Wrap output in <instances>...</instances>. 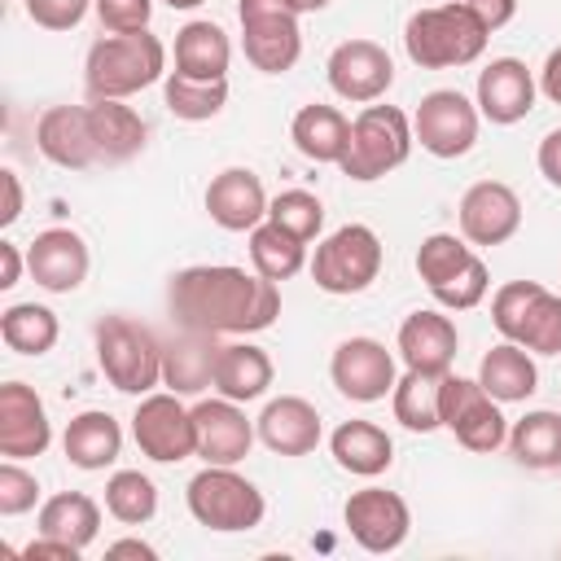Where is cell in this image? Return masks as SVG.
Masks as SVG:
<instances>
[{
    "mask_svg": "<svg viewBox=\"0 0 561 561\" xmlns=\"http://www.w3.org/2000/svg\"><path fill=\"white\" fill-rule=\"evenodd\" d=\"M35 145L53 167H66V171H83V167L101 162L92 123H88V105H48L35 123Z\"/></svg>",
    "mask_w": 561,
    "mask_h": 561,
    "instance_id": "44dd1931",
    "label": "cell"
},
{
    "mask_svg": "<svg viewBox=\"0 0 561 561\" xmlns=\"http://www.w3.org/2000/svg\"><path fill=\"white\" fill-rule=\"evenodd\" d=\"M342 522L351 530V539L364 548V552H394L408 530H412V513H408V500L386 491V486H364V491H351V500L342 504Z\"/></svg>",
    "mask_w": 561,
    "mask_h": 561,
    "instance_id": "4fadbf2b",
    "label": "cell"
},
{
    "mask_svg": "<svg viewBox=\"0 0 561 561\" xmlns=\"http://www.w3.org/2000/svg\"><path fill=\"white\" fill-rule=\"evenodd\" d=\"M486 26L469 13L465 0H447V4H430L416 9L403 26V48L421 70H451V66H469L482 57L486 48Z\"/></svg>",
    "mask_w": 561,
    "mask_h": 561,
    "instance_id": "7a4b0ae2",
    "label": "cell"
},
{
    "mask_svg": "<svg viewBox=\"0 0 561 561\" xmlns=\"http://www.w3.org/2000/svg\"><path fill=\"white\" fill-rule=\"evenodd\" d=\"M0 337L18 355H48L61 337V324L44 302H13L0 316Z\"/></svg>",
    "mask_w": 561,
    "mask_h": 561,
    "instance_id": "e575fe53",
    "label": "cell"
},
{
    "mask_svg": "<svg viewBox=\"0 0 561 561\" xmlns=\"http://www.w3.org/2000/svg\"><path fill=\"white\" fill-rule=\"evenodd\" d=\"M0 184H4V210H0V224L9 228V224L22 215V184H18V171H0Z\"/></svg>",
    "mask_w": 561,
    "mask_h": 561,
    "instance_id": "816d5d0a",
    "label": "cell"
},
{
    "mask_svg": "<svg viewBox=\"0 0 561 561\" xmlns=\"http://www.w3.org/2000/svg\"><path fill=\"white\" fill-rule=\"evenodd\" d=\"M469 259H473V245H469L465 237H456V232H430V237L421 241V250H416V276H421L430 289H438V285L451 280Z\"/></svg>",
    "mask_w": 561,
    "mask_h": 561,
    "instance_id": "f35d334b",
    "label": "cell"
},
{
    "mask_svg": "<svg viewBox=\"0 0 561 561\" xmlns=\"http://www.w3.org/2000/svg\"><path fill=\"white\" fill-rule=\"evenodd\" d=\"M294 13H320V9H329L333 0H285Z\"/></svg>",
    "mask_w": 561,
    "mask_h": 561,
    "instance_id": "11a10c76",
    "label": "cell"
},
{
    "mask_svg": "<svg viewBox=\"0 0 561 561\" xmlns=\"http://www.w3.org/2000/svg\"><path fill=\"white\" fill-rule=\"evenodd\" d=\"M381 272V237L368 224H342L311 254V280L324 294H364Z\"/></svg>",
    "mask_w": 561,
    "mask_h": 561,
    "instance_id": "ba28073f",
    "label": "cell"
},
{
    "mask_svg": "<svg viewBox=\"0 0 561 561\" xmlns=\"http://www.w3.org/2000/svg\"><path fill=\"white\" fill-rule=\"evenodd\" d=\"M259 438L276 456H311L320 447V412L302 394H280L267 399V408L254 421Z\"/></svg>",
    "mask_w": 561,
    "mask_h": 561,
    "instance_id": "603a6c76",
    "label": "cell"
},
{
    "mask_svg": "<svg viewBox=\"0 0 561 561\" xmlns=\"http://www.w3.org/2000/svg\"><path fill=\"white\" fill-rule=\"evenodd\" d=\"M469 4V13L486 26V31H500V26H508L513 18H517V0H465Z\"/></svg>",
    "mask_w": 561,
    "mask_h": 561,
    "instance_id": "7dc6e473",
    "label": "cell"
},
{
    "mask_svg": "<svg viewBox=\"0 0 561 561\" xmlns=\"http://www.w3.org/2000/svg\"><path fill=\"white\" fill-rule=\"evenodd\" d=\"M26 267H31V276H35L39 289H48V294H75L88 280L92 254H88V241L75 228H44L26 245Z\"/></svg>",
    "mask_w": 561,
    "mask_h": 561,
    "instance_id": "ac0fdd59",
    "label": "cell"
},
{
    "mask_svg": "<svg viewBox=\"0 0 561 561\" xmlns=\"http://www.w3.org/2000/svg\"><path fill=\"white\" fill-rule=\"evenodd\" d=\"M289 140L294 149L307 158V162H337L346 153V140H351V118L337 110V105H302L289 123Z\"/></svg>",
    "mask_w": 561,
    "mask_h": 561,
    "instance_id": "83f0119b",
    "label": "cell"
},
{
    "mask_svg": "<svg viewBox=\"0 0 561 561\" xmlns=\"http://www.w3.org/2000/svg\"><path fill=\"white\" fill-rule=\"evenodd\" d=\"M486 289H491V272H486V263L473 254L451 280H443V285L430 289V294H434V302L447 307V311H469V307H478V302L486 298Z\"/></svg>",
    "mask_w": 561,
    "mask_h": 561,
    "instance_id": "7bdbcfd3",
    "label": "cell"
},
{
    "mask_svg": "<svg viewBox=\"0 0 561 561\" xmlns=\"http://www.w3.org/2000/svg\"><path fill=\"white\" fill-rule=\"evenodd\" d=\"M324 75H329V88L342 96V101H355V105H373L390 92L394 83V61L390 53L377 44V39H342L329 61H324Z\"/></svg>",
    "mask_w": 561,
    "mask_h": 561,
    "instance_id": "7c38bea8",
    "label": "cell"
},
{
    "mask_svg": "<svg viewBox=\"0 0 561 561\" xmlns=\"http://www.w3.org/2000/svg\"><path fill=\"white\" fill-rule=\"evenodd\" d=\"M539 92H543L552 105H561V48H552V53L543 57V66H539Z\"/></svg>",
    "mask_w": 561,
    "mask_h": 561,
    "instance_id": "f907efd6",
    "label": "cell"
},
{
    "mask_svg": "<svg viewBox=\"0 0 561 561\" xmlns=\"http://www.w3.org/2000/svg\"><path fill=\"white\" fill-rule=\"evenodd\" d=\"M329 451H333L337 469H346L355 478H377L394 460L390 434L381 425H373V421H342L333 430V438H329Z\"/></svg>",
    "mask_w": 561,
    "mask_h": 561,
    "instance_id": "f546056e",
    "label": "cell"
},
{
    "mask_svg": "<svg viewBox=\"0 0 561 561\" xmlns=\"http://www.w3.org/2000/svg\"><path fill=\"white\" fill-rule=\"evenodd\" d=\"M105 513L123 526H145L158 513V486L140 469H118L105 482Z\"/></svg>",
    "mask_w": 561,
    "mask_h": 561,
    "instance_id": "74e56055",
    "label": "cell"
},
{
    "mask_svg": "<svg viewBox=\"0 0 561 561\" xmlns=\"http://www.w3.org/2000/svg\"><path fill=\"white\" fill-rule=\"evenodd\" d=\"M88 123H92V140H96L101 162H127L145 149V136H149L145 118L114 96H96L88 105Z\"/></svg>",
    "mask_w": 561,
    "mask_h": 561,
    "instance_id": "d4e9b609",
    "label": "cell"
},
{
    "mask_svg": "<svg viewBox=\"0 0 561 561\" xmlns=\"http://www.w3.org/2000/svg\"><path fill=\"white\" fill-rule=\"evenodd\" d=\"M96 530H101V504L83 491H57L39 504V535L88 548L96 539Z\"/></svg>",
    "mask_w": 561,
    "mask_h": 561,
    "instance_id": "1f68e13d",
    "label": "cell"
},
{
    "mask_svg": "<svg viewBox=\"0 0 561 561\" xmlns=\"http://www.w3.org/2000/svg\"><path fill=\"white\" fill-rule=\"evenodd\" d=\"M167 9H197V4H206V0H162Z\"/></svg>",
    "mask_w": 561,
    "mask_h": 561,
    "instance_id": "9f6ffc18",
    "label": "cell"
},
{
    "mask_svg": "<svg viewBox=\"0 0 561 561\" xmlns=\"http://www.w3.org/2000/svg\"><path fill=\"white\" fill-rule=\"evenodd\" d=\"M105 552H110V557H140V561H153V557H158V548L145 543V539H118V543H110Z\"/></svg>",
    "mask_w": 561,
    "mask_h": 561,
    "instance_id": "db71d44e",
    "label": "cell"
},
{
    "mask_svg": "<svg viewBox=\"0 0 561 561\" xmlns=\"http://www.w3.org/2000/svg\"><path fill=\"white\" fill-rule=\"evenodd\" d=\"M508 451L526 469H561V412H526L508 425Z\"/></svg>",
    "mask_w": 561,
    "mask_h": 561,
    "instance_id": "d6a6232c",
    "label": "cell"
},
{
    "mask_svg": "<svg viewBox=\"0 0 561 561\" xmlns=\"http://www.w3.org/2000/svg\"><path fill=\"white\" fill-rule=\"evenodd\" d=\"M61 451L75 469H88V473L110 469L123 451V430L110 412H79L61 434Z\"/></svg>",
    "mask_w": 561,
    "mask_h": 561,
    "instance_id": "f1b7e54d",
    "label": "cell"
},
{
    "mask_svg": "<svg viewBox=\"0 0 561 561\" xmlns=\"http://www.w3.org/2000/svg\"><path fill=\"white\" fill-rule=\"evenodd\" d=\"M329 377H333L337 394H346L351 403H377L399 381L394 355L377 337H346V342H337V351L329 359Z\"/></svg>",
    "mask_w": 561,
    "mask_h": 561,
    "instance_id": "5bb4252c",
    "label": "cell"
},
{
    "mask_svg": "<svg viewBox=\"0 0 561 561\" xmlns=\"http://www.w3.org/2000/svg\"><path fill=\"white\" fill-rule=\"evenodd\" d=\"M96 364L123 394H149L162 386V337L131 316L96 320Z\"/></svg>",
    "mask_w": 561,
    "mask_h": 561,
    "instance_id": "277c9868",
    "label": "cell"
},
{
    "mask_svg": "<svg viewBox=\"0 0 561 561\" xmlns=\"http://www.w3.org/2000/svg\"><path fill=\"white\" fill-rule=\"evenodd\" d=\"M215 359H219L215 333L180 329L175 337L162 342V386L175 394H202L206 386H215Z\"/></svg>",
    "mask_w": 561,
    "mask_h": 561,
    "instance_id": "cb8c5ba5",
    "label": "cell"
},
{
    "mask_svg": "<svg viewBox=\"0 0 561 561\" xmlns=\"http://www.w3.org/2000/svg\"><path fill=\"white\" fill-rule=\"evenodd\" d=\"M478 381H482V390H486L491 399H500V403H526V399L539 390V368H535V359H530L526 346H517V342L504 337L500 346H491V351L482 355Z\"/></svg>",
    "mask_w": 561,
    "mask_h": 561,
    "instance_id": "4316f807",
    "label": "cell"
},
{
    "mask_svg": "<svg viewBox=\"0 0 561 561\" xmlns=\"http://www.w3.org/2000/svg\"><path fill=\"white\" fill-rule=\"evenodd\" d=\"M92 9L110 35L149 31V18H153V0H92Z\"/></svg>",
    "mask_w": 561,
    "mask_h": 561,
    "instance_id": "f6af8a7d",
    "label": "cell"
},
{
    "mask_svg": "<svg viewBox=\"0 0 561 561\" xmlns=\"http://www.w3.org/2000/svg\"><path fill=\"white\" fill-rule=\"evenodd\" d=\"M272 355L254 342H224L219 346V359H215V390L224 399H237V403H250L259 394H267L272 386Z\"/></svg>",
    "mask_w": 561,
    "mask_h": 561,
    "instance_id": "484cf974",
    "label": "cell"
},
{
    "mask_svg": "<svg viewBox=\"0 0 561 561\" xmlns=\"http://www.w3.org/2000/svg\"><path fill=\"white\" fill-rule=\"evenodd\" d=\"M22 557H26V561H35V557H57V561H79V557H83V548H75V543H66V539H53V535H39V539H31V543L22 548Z\"/></svg>",
    "mask_w": 561,
    "mask_h": 561,
    "instance_id": "681fc988",
    "label": "cell"
},
{
    "mask_svg": "<svg viewBox=\"0 0 561 561\" xmlns=\"http://www.w3.org/2000/svg\"><path fill=\"white\" fill-rule=\"evenodd\" d=\"M184 500H188L193 522L206 530H219V535L254 530L267 513L263 491L250 478H241L232 465H206L202 473H193Z\"/></svg>",
    "mask_w": 561,
    "mask_h": 561,
    "instance_id": "8992f818",
    "label": "cell"
},
{
    "mask_svg": "<svg viewBox=\"0 0 561 561\" xmlns=\"http://www.w3.org/2000/svg\"><path fill=\"white\" fill-rule=\"evenodd\" d=\"M162 75H167V48L149 31L105 35L88 48V61H83V83H88L92 101L96 96L127 101V96L145 92L149 83H158Z\"/></svg>",
    "mask_w": 561,
    "mask_h": 561,
    "instance_id": "3957f363",
    "label": "cell"
},
{
    "mask_svg": "<svg viewBox=\"0 0 561 561\" xmlns=\"http://www.w3.org/2000/svg\"><path fill=\"white\" fill-rule=\"evenodd\" d=\"M193 430H197V456L206 465H241L254 447V421L241 412L237 399H202L193 403Z\"/></svg>",
    "mask_w": 561,
    "mask_h": 561,
    "instance_id": "e0dca14e",
    "label": "cell"
},
{
    "mask_svg": "<svg viewBox=\"0 0 561 561\" xmlns=\"http://www.w3.org/2000/svg\"><path fill=\"white\" fill-rule=\"evenodd\" d=\"M539 294H543L539 280H508V285L495 289V298H491V324L500 329V337L517 342V333H522V324H526V316H530V307H535Z\"/></svg>",
    "mask_w": 561,
    "mask_h": 561,
    "instance_id": "b9f144b4",
    "label": "cell"
},
{
    "mask_svg": "<svg viewBox=\"0 0 561 561\" xmlns=\"http://www.w3.org/2000/svg\"><path fill=\"white\" fill-rule=\"evenodd\" d=\"M92 0H26V18L44 31H70L88 18Z\"/></svg>",
    "mask_w": 561,
    "mask_h": 561,
    "instance_id": "bcb514c9",
    "label": "cell"
},
{
    "mask_svg": "<svg viewBox=\"0 0 561 561\" xmlns=\"http://www.w3.org/2000/svg\"><path fill=\"white\" fill-rule=\"evenodd\" d=\"M245 61L263 75H285L302 57L298 13L285 0H237Z\"/></svg>",
    "mask_w": 561,
    "mask_h": 561,
    "instance_id": "9c48e42d",
    "label": "cell"
},
{
    "mask_svg": "<svg viewBox=\"0 0 561 561\" xmlns=\"http://www.w3.org/2000/svg\"><path fill=\"white\" fill-rule=\"evenodd\" d=\"M522 228V197L504 180H478L460 197V237L469 245H504Z\"/></svg>",
    "mask_w": 561,
    "mask_h": 561,
    "instance_id": "9a60e30c",
    "label": "cell"
},
{
    "mask_svg": "<svg viewBox=\"0 0 561 561\" xmlns=\"http://www.w3.org/2000/svg\"><path fill=\"white\" fill-rule=\"evenodd\" d=\"M539 175L561 188V127H552L543 140H539Z\"/></svg>",
    "mask_w": 561,
    "mask_h": 561,
    "instance_id": "c3c4849f",
    "label": "cell"
},
{
    "mask_svg": "<svg viewBox=\"0 0 561 561\" xmlns=\"http://www.w3.org/2000/svg\"><path fill=\"white\" fill-rule=\"evenodd\" d=\"M232 39L219 22H184L175 31V70L188 79H228Z\"/></svg>",
    "mask_w": 561,
    "mask_h": 561,
    "instance_id": "4dcf8cb0",
    "label": "cell"
},
{
    "mask_svg": "<svg viewBox=\"0 0 561 561\" xmlns=\"http://www.w3.org/2000/svg\"><path fill=\"white\" fill-rule=\"evenodd\" d=\"M162 101L175 118L184 123H206L228 105V79H188L180 70H171L162 79Z\"/></svg>",
    "mask_w": 561,
    "mask_h": 561,
    "instance_id": "d590c367",
    "label": "cell"
},
{
    "mask_svg": "<svg viewBox=\"0 0 561 561\" xmlns=\"http://www.w3.org/2000/svg\"><path fill=\"white\" fill-rule=\"evenodd\" d=\"M206 215L224 232H250L267 219V193L263 180L250 167H228L206 184Z\"/></svg>",
    "mask_w": 561,
    "mask_h": 561,
    "instance_id": "7402d4cb",
    "label": "cell"
},
{
    "mask_svg": "<svg viewBox=\"0 0 561 561\" xmlns=\"http://www.w3.org/2000/svg\"><path fill=\"white\" fill-rule=\"evenodd\" d=\"M167 307L180 329L197 333H259L272 329L280 316V285L232 267V263H197L171 276Z\"/></svg>",
    "mask_w": 561,
    "mask_h": 561,
    "instance_id": "6da1fadb",
    "label": "cell"
},
{
    "mask_svg": "<svg viewBox=\"0 0 561 561\" xmlns=\"http://www.w3.org/2000/svg\"><path fill=\"white\" fill-rule=\"evenodd\" d=\"M53 443V421L44 412V399L26 381L0 386V456L4 460H31L44 456Z\"/></svg>",
    "mask_w": 561,
    "mask_h": 561,
    "instance_id": "2e32d148",
    "label": "cell"
},
{
    "mask_svg": "<svg viewBox=\"0 0 561 561\" xmlns=\"http://www.w3.org/2000/svg\"><path fill=\"white\" fill-rule=\"evenodd\" d=\"M438 421L443 430L456 434L460 447L482 456L508 443V416L500 412V399L482 390L478 377H456V373L438 377Z\"/></svg>",
    "mask_w": 561,
    "mask_h": 561,
    "instance_id": "52a82bcc",
    "label": "cell"
},
{
    "mask_svg": "<svg viewBox=\"0 0 561 561\" xmlns=\"http://www.w3.org/2000/svg\"><path fill=\"white\" fill-rule=\"evenodd\" d=\"M478 123H482L478 101H469L456 88H434L421 96L412 114V136L434 158H465L478 140Z\"/></svg>",
    "mask_w": 561,
    "mask_h": 561,
    "instance_id": "8fae6325",
    "label": "cell"
},
{
    "mask_svg": "<svg viewBox=\"0 0 561 561\" xmlns=\"http://www.w3.org/2000/svg\"><path fill=\"white\" fill-rule=\"evenodd\" d=\"M39 504V482L35 473H26L18 460H4L0 465V513L4 517H22Z\"/></svg>",
    "mask_w": 561,
    "mask_h": 561,
    "instance_id": "ee69618b",
    "label": "cell"
},
{
    "mask_svg": "<svg viewBox=\"0 0 561 561\" xmlns=\"http://www.w3.org/2000/svg\"><path fill=\"white\" fill-rule=\"evenodd\" d=\"M394 346H399V359H403L412 373L443 377V373H451L460 333H456V320H451V316L425 307V311H412V316L399 324Z\"/></svg>",
    "mask_w": 561,
    "mask_h": 561,
    "instance_id": "ffe728a7",
    "label": "cell"
},
{
    "mask_svg": "<svg viewBox=\"0 0 561 561\" xmlns=\"http://www.w3.org/2000/svg\"><path fill=\"white\" fill-rule=\"evenodd\" d=\"M412 145H416L412 118L399 105H364L351 118V140H346V153L337 158V167H342V175L368 184V180H381L394 167H403Z\"/></svg>",
    "mask_w": 561,
    "mask_h": 561,
    "instance_id": "5b68a950",
    "label": "cell"
},
{
    "mask_svg": "<svg viewBox=\"0 0 561 561\" xmlns=\"http://www.w3.org/2000/svg\"><path fill=\"white\" fill-rule=\"evenodd\" d=\"M517 346H526L530 355H561V294L543 289L517 333Z\"/></svg>",
    "mask_w": 561,
    "mask_h": 561,
    "instance_id": "60d3db41",
    "label": "cell"
},
{
    "mask_svg": "<svg viewBox=\"0 0 561 561\" xmlns=\"http://www.w3.org/2000/svg\"><path fill=\"white\" fill-rule=\"evenodd\" d=\"M267 219L280 224L285 232H294L298 241H311V237H320V228H324V206H320V197L307 193V188H285V193H276V197L267 202Z\"/></svg>",
    "mask_w": 561,
    "mask_h": 561,
    "instance_id": "ab89813d",
    "label": "cell"
},
{
    "mask_svg": "<svg viewBox=\"0 0 561 561\" xmlns=\"http://www.w3.org/2000/svg\"><path fill=\"white\" fill-rule=\"evenodd\" d=\"M250 263H254L259 276H267V280L280 285V280H289V276L302 272V263H307V241H298V237L285 232L280 224L263 219L259 228H250Z\"/></svg>",
    "mask_w": 561,
    "mask_h": 561,
    "instance_id": "836d02e7",
    "label": "cell"
},
{
    "mask_svg": "<svg viewBox=\"0 0 561 561\" xmlns=\"http://www.w3.org/2000/svg\"><path fill=\"white\" fill-rule=\"evenodd\" d=\"M131 438H136L140 456H149L158 465H180V460L197 456L193 408H184L175 390H149V394H140V403L131 412Z\"/></svg>",
    "mask_w": 561,
    "mask_h": 561,
    "instance_id": "30bf717a",
    "label": "cell"
},
{
    "mask_svg": "<svg viewBox=\"0 0 561 561\" xmlns=\"http://www.w3.org/2000/svg\"><path fill=\"white\" fill-rule=\"evenodd\" d=\"M535 75L517 57H495L478 70V114L495 127H513L535 110Z\"/></svg>",
    "mask_w": 561,
    "mask_h": 561,
    "instance_id": "d6986e66",
    "label": "cell"
},
{
    "mask_svg": "<svg viewBox=\"0 0 561 561\" xmlns=\"http://www.w3.org/2000/svg\"><path fill=\"white\" fill-rule=\"evenodd\" d=\"M390 408H394V421L412 434L443 430V421H438V377L408 368L390 390Z\"/></svg>",
    "mask_w": 561,
    "mask_h": 561,
    "instance_id": "8d00e7d4",
    "label": "cell"
},
{
    "mask_svg": "<svg viewBox=\"0 0 561 561\" xmlns=\"http://www.w3.org/2000/svg\"><path fill=\"white\" fill-rule=\"evenodd\" d=\"M22 250L13 245V241H0V289H13L18 285V276H22Z\"/></svg>",
    "mask_w": 561,
    "mask_h": 561,
    "instance_id": "f5cc1de1",
    "label": "cell"
}]
</instances>
